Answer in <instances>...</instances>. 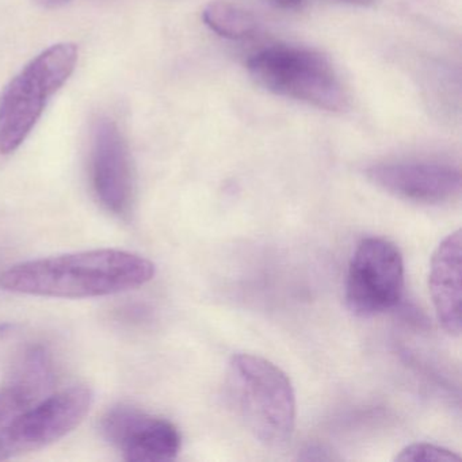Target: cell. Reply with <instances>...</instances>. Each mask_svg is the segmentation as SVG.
<instances>
[{
	"mask_svg": "<svg viewBox=\"0 0 462 462\" xmlns=\"http://www.w3.org/2000/svg\"><path fill=\"white\" fill-rule=\"evenodd\" d=\"M155 273L144 256L102 248L14 264L0 274V288L28 296L93 299L144 286Z\"/></svg>",
	"mask_w": 462,
	"mask_h": 462,
	"instance_id": "cell-1",
	"label": "cell"
},
{
	"mask_svg": "<svg viewBox=\"0 0 462 462\" xmlns=\"http://www.w3.org/2000/svg\"><path fill=\"white\" fill-rule=\"evenodd\" d=\"M226 391L245 429L270 448H282L296 429V394L277 365L253 354L229 361Z\"/></svg>",
	"mask_w": 462,
	"mask_h": 462,
	"instance_id": "cell-2",
	"label": "cell"
},
{
	"mask_svg": "<svg viewBox=\"0 0 462 462\" xmlns=\"http://www.w3.org/2000/svg\"><path fill=\"white\" fill-rule=\"evenodd\" d=\"M78 47L60 42L42 51L13 78L0 97V153H14L42 118L50 99L78 63Z\"/></svg>",
	"mask_w": 462,
	"mask_h": 462,
	"instance_id": "cell-3",
	"label": "cell"
},
{
	"mask_svg": "<svg viewBox=\"0 0 462 462\" xmlns=\"http://www.w3.org/2000/svg\"><path fill=\"white\" fill-rule=\"evenodd\" d=\"M256 85L275 96L304 102L327 112H342L347 96L324 56L302 48L273 47L247 63Z\"/></svg>",
	"mask_w": 462,
	"mask_h": 462,
	"instance_id": "cell-4",
	"label": "cell"
},
{
	"mask_svg": "<svg viewBox=\"0 0 462 462\" xmlns=\"http://www.w3.org/2000/svg\"><path fill=\"white\" fill-rule=\"evenodd\" d=\"M94 393L86 385L42 399L0 427V461L47 448L74 431L90 412Z\"/></svg>",
	"mask_w": 462,
	"mask_h": 462,
	"instance_id": "cell-5",
	"label": "cell"
},
{
	"mask_svg": "<svg viewBox=\"0 0 462 462\" xmlns=\"http://www.w3.org/2000/svg\"><path fill=\"white\" fill-rule=\"evenodd\" d=\"M404 291V261L399 248L383 237H366L356 245L348 266L346 302L359 318L393 310Z\"/></svg>",
	"mask_w": 462,
	"mask_h": 462,
	"instance_id": "cell-6",
	"label": "cell"
},
{
	"mask_svg": "<svg viewBox=\"0 0 462 462\" xmlns=\"http://www.w3.org/2000/svg\"><path fill=\"white\" fill-rule=\"evenodd\" d=\"M88 172L99 204L118 217L131 216L136 199L134 162L123 132L110 118L94 123Z\"/></svg>",
	"mask_w": 462,
	"mask_h": 462,
	"instance_id": "cell-7",
	"label": "cell"
},
{
	"mask_svg": "<svg viewBox=\"0 0 462 462\" xmlns=\"http://www.w3.org/2000/svg\"><path fill=\"white\" fill-rule=\"evenodd\" d=\"M101 431L107 442L123 451L126 461H171L182 445L171 421L128 404L110 408L102 418Z\"/></svg>",
	"mask_w": 462,
	"mask_h": 462,
	"instance_id": "cell-8",
	"label": "cell"
},
{
	"mask_svg": "<svg viewBox=\"0 0 462 462\" xmlns=\"http://www.w3.org/2000/svg\"><path fill=\"white\" fill-rule=\"evenodd\" d=\"M366 177L381 190L404 201L443 205L461 194V172L448 164L394 162L374 164Z\"/></svg>",
	"mask_w": 462,
	"mask_h": 462,
	"instance_id": "cell-9",
	"label": "cell"
},
{
	"mask_svg": "<svg viewBox=\"0 0 462 462\" xmlns=\"http://www.w3.org/2000/svg\"><path fill=\"white\" fill-rule=\"evenodd\" d=\"M55 385L52 356L42 346L26 348L0 388V427L42 402Z\"/></svg>",
	"mask_w": 462,
	"mask_h": 462,
	"instance_id": "cell-10",
	"label": "cell"
},
{
	"mask_svg": "<svg viewBox=\"0 0 462 462\" xmlns=\"http://www.w3.org/2000/svg\"><path fill=\"white\" fill-rule=\"evenodd\" d=\"M461 229L442 240L430 264L429 288L435 315L448 335L461 334Z\"/></svg>",
	"mask_w": 462,
	"mask_h": 462,
	"instance_id": "cell-11",
	"label": "cell"
},
{
	"mask_svg": "<svg viewBox=\"0 0 462 462\" xmlns=\"http://www.w3.org/2000/svg\"><path fill=\"white\" fill-rule=\"evenodd\" d=\"M202 21L210 31L229 40L247 39L258 28L255 18L250 13L224 0H216L208 5L202 12Z\"/></svg>",
	"mask_w": 462,
	"mask_h": 462,
	"instance_id": "cell-12",
	"label": "cell"
},
{
	"mask_svg": "<svg viewBox=\"0 0 462 462\" xmlns=\"http://www.w3.org/2000/svg\"><path fill=\"white\" fill-rule=\"evenodd\" d=\"M394 459L399 462H454L461 461V457L431 443H413L402 448Z\"/></svg>",
	"mask_w": 462,
	"mask_h": 462,
	"instance_id": "cell-13",
	"label": "cell"
},
{
	"mask_svg": "<svg viewBox=\"0 0 462 462\" xmlns=\"http://www.w3.org/2000/svg\"><path fill=\"white\" fill-rule=\"evenodd\" d=\"M277 6L282 9L296 10L300 9L302 5V0H273Z\"/></svg>",
	"mask_w": 462,
	"mask_h": 462,
	"instance_id": "cell-14",
	"label": "cell"
},
{
	"mask_svg": "<svg viewBox=\"0 0 462 462\" xmlns=\"http://www.w3.org/2000/svg\"><path fill=\"white\" fill-rule=\"evenodd\" d=\"M337 2H343V4L356 5V6H367V5H372L374 0H337Z\"/></svg>",
	"mask_w": 462,
	"mask_h": 462,
	"instance_id": "cell-15",
	"label": "cell"
},
{
	"mask_svg": "<svg viewBox=\"0 0 462 462\" xmlns=\"http://www.w3.org/2000/svg\"><path fill=\"white\" fill-rule=\"evenodd\" d=\"M39 2H42L44 6L48 7H58L61 6V5L66 4V2H69V0H39Z\"/></svg>",
	"mask_w": 462,
	"mask_h": 462,
	"instance_id": "cell-16",
	"label": "cell"
},
{
	"mask_svg": "<svg viewBox=\"0 0 462 462\" xmlns=\"http://www.w3.org/2000/svg\"><path fill=\"white\" fill-rule=\"evenodd\" d=\"M9 328H12L10 324H0V335L6 334V332L9 331Z\"/></svg>",
	"mask_w": 462,
	"mask_h": 462,
	"instance_id": "cell-17",
	"label": "cell"
}]
</instances>
